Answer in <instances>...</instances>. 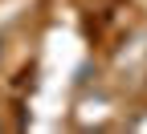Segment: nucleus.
<instances>
[{"label": "nucleus", "mask_w": 147, "mask_h": 134, "mask_svg": "<svg viewBox=\"0 0 147 134\" xmlns=\"http://www.w3.org/2000/svg\"><path fill=\"white\" fill-rule=\"evenodd\" d=\"M0 49H4V41H0Z\"/></svg>", "instance_id": "obj_1"}]
</instances>
